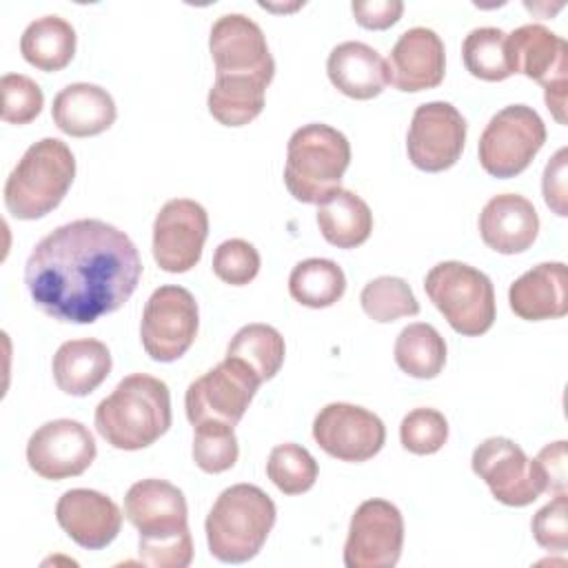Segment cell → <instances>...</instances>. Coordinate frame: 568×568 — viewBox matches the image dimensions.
<instances>
[{"label": "cell", "mask_w": 568, "mask_h": 568, "mask_svg": "<svg viewBox=\"0 0 568 568\" xmlns=\"http://www.w3.org/2000/svg\"><path fill=\"white\" fill-rule=\"evenodd\" d=\"M142 260L118 226L82 217L53 229L31 251L24 284L33 304L69 324H93L138 288Z\"/></svg>", "instance_id": "1"}, {"label": "cell", "mask_w": 568, "mask_h": 568, "mask_svg": "<svg viewBox=\"0 0 568 568\" xmlns=\"http://www.w3.org/2000/svg\"><path fill=\"white\" fill-rule=\"evenodd\" d=\"M124 517L138 528V555L151 568H186L193 561L184 493L166 479H140L124 495Z\"/></svg>", "instance_id": "2"}, {"label": "cell", "mask_w": 568, "mask_h": 568, "mask_svg": "<svg viewBox=\"0 0 568 568\" xmlns=\"http://www.w3.org/2000/svg\"><path fill=\"white\" fill-rule=\"evenodd\" d=\"M100 437L118 450H140L158 442L171 426L169 386L146 373L120 379L93 415Z\"/></svg>", "instance_id": "3"}, {"label": "cell", "mask_w": 568, "mask_h": 568, "mask_svg": "<svg viewBox=\"0 0 568 568\" xmlns=\"http://www.w3.org/2000/svg\"><path fill=\"white\" fill-rule=\"evenodd\" d=\"M275 517L277 508L260 486L235 484L224 488L204 521L211 555L224 564L253 559L268 539Z\"/></svg>", "instance_id": "4"}, {"label": "cell", "mask_w": 568, "mask_h": 568, "mask_svg": "<svg viewBox=\"0 0 568 568\" xmlns=\"http://www.w3.org/2000/svg\"><path fill=\"white\" fill-rule=\"evenodd\" d=\"M75 178V158L58 138L33 142L4 182V206L16 220H38L51 213Z\"/></svg>", "instance_id": "5"}, {"label": "cell", "mask_w": 568, "mask_h": 568, "mask_svg": "<svg viewBox=\"0 0 568 568\" xmlns=\"http://www.w3.org/2000/svg\"><path fill=\"white\" fill-rule=\"evenodd\" d=\"M348 164L346 135L331 124L311 122L295 129L286 144L284 184L297 202L317 204L339 186Z\"/></svg>", "instance_id": "6"}, {"label": "cell", "mask_w": 568, "mask_h": 568, "mask_svg": "<svg viewBox=\"0 0 568 568\" xmlns=\"http://www.w3.org/2000/svg\"><path fill=\"white\" fill-rule=\"evenodd\" d=\"M424 291L453 331L466 337L484 335L497 315L490 277L457 260L435 264L424 277Z\"/></svg>", "instance_id": "7"}, {"label": "cell", "mask_w": 568, "mask_h": 568, "mask_svg": "<svg viewBox=\"0 0 568 568\" xmlns=\"http://www.w3.org/2000/svg\"><path fill=\"white\" fill-rule=\"evenodd\" d=\"M546 142V124L532 106L508 104L497 111L479 135L477 155L493 178H515L528 169Z\"/></svg>", "instance_id": "8"}, {"label": "cell", "mask_w": 568, "mask_h": 568, "mask_svg": "<svg viewBox=\"0 0 568 568\" xmlns=\"http://www.w3.org/2000/svg\"><path fill=\"white\" fill-rule=\"evenodd\" d=\"M506 55L510 73L544 87V100L559 124H566V87H568V44L544 24H521L506 33Z\"/></svg>", "instance_id": "9"}, {"label": "cell", "mask_w": 568, "mask_h": 568, "mask_svg": "<svg viewBox=\"0 0 568 568\" xmlns=\"http://www.w3.org/2000/svg\"><path fill=\"white\" fill-rule=\"evenodd\" d=\"M260 384L262 379L246 362L226 355L217 366L189 384L184 395L186 417L193 426L202 422L235 426L244 417Z\"/></svg>", "instance_id": "10"}, {"label": "cell", "mask_w": 568, "mask_h": 568, "mask_svg": "<svg viewBox=\"0 0 568 568\" xmlns=\"http://www.w3.org/2000/svg\"><path fill=\"white\" fill-rule=\"evenodd\" d=\"M197 326L200 313L191 291L178 284H164L144 304L140 322L142 346L155 362H175L195 342Z\"/></svg>", "instance_id": "11"}, {"label": "cell", "mask_w": 568, "mask_h": 568, "mask_svg": "<svg viewBox=\"0 0 568 568\" xmlns=\"http://www.w3.org/2000/svg\"><path fill=\"white\" fill-rule=\"evenodd\" d=\"M404 546V517L386 499H366L351 517L344 544L346 568H393Z\"/></svg>", "instance_id": "12"}, {"label": "cell", "mask_w": 568, "mask_h": 568, "mask_svg": "<svg viewBox=\"0 0 568 568\" xmlns=\"http://www.w3.org/2000/svg\"><path fill=\"white\" fill-rule=\"evenodd\" d=\"M466 131L468 124L464 115L450 102H424L415 109L408 126V160L426 173L446 171L459 160L466 144Z\"/></svg>", "instance_id": "13"}, {"label": "cell", "mask_w": 568, "mask_h": 568, "mask_svg": "<svg viewBox=\"0 0 568 568\" xmlns=\"http://www.w3.org/2000/svg\"><path fill=\"white\" fill-rule=\"evenodd\" d=\"M313 439L326 455L359 464L382 450L386 426L375 413L357 404L333 402L315 415Z\"/></svg>", "instance_id": "14"}, {"label": "cell", "mask_w": 568, "mask_h": 568, "mask_svg": "<svg viewBox=\"0 0 568 568\" xmlns=\"http://www.w3.org/2000/svg\"><path fill=\"white\" fill-rule=\"evenodd\" d=\"M206 235V209L195 200L173 197L153 222V260L166 273H186L200 262Z\"/></svg>", "instance_id": "15"}, {"label": "cell", "mask_w": 568, "mask_h": 568, "mask_svg": "<svg viewBox=\"0 0 568 568\" xmlns=\"http://www.w3.org/2000/svg\"><path fill=\"white\" fill-rule=\"evenodd\" d=\"M91 430L75 419H51L38 426L27 442L29 468L42 479H67L82 475L95 459Z\"/></svg>", "instance_id": "16"}, {"label": "cell", "mask_w": 568, "mask_h": 568, "mask_svg": "<svg viewBox=\"0 0 568 568\" xmlns=\"http://www.w3.org/2000/svg\"><path fill=\"white\" fill-rule=\"evenodd\" d=\"M209 51L215 75H251L268 84L275 75V60L266 36L260 24L244 13H224L213 22Z\"/></svg>", "instance_id": "17"}, {"label": "cell", "mask_w": 568, "mask_h": 568, "mask_svg": "<svg viewBox=\"0 0 568 568\" xmlns=\"http://www.w3.org/2000/svg\"><path fill=\"white\" fill-rule=\"evenodd\" d=\"M473 473L486 481L493 497L506 506H528L541 488L524 448L508 437L484 439L470 457Z\"/></svg>", "instance_id": "18"}, {"label": "cell", "mask_w": 568, "mask_h": 568, "mask_svg": "<svg viewBox=\"0 0 568 568\" xmlns=\"http://www.w3.org/2000/svg\"><path fill=\"white\" fill-rule=\"evenodd\" d=\"M388 80L397 91L417 93L442 84L446 73V51L442 38L428 27L406 29L386 60Z\"/></svg>", "instance_id": "19"}, {"label": "cell", "mask_w": 568, "mask_h": 568, "mask_svg": "<svg viewBox=\"0 0 568 568\" xmlns=\"http://www.w3.org/2000/svg\"><path fill=\"white\" fill-rule=\"evenodd\" d=\"M60 528L84 550L106 548L122 528V510L104 493L71 488L55 504Z\"/></svg>", "instance_id": "20"}, {"label": "cell", "mask_w": 568, "mask_h": 568, "mask_svg": "<svg viewBox=\"0 0 568 568\" xmlns=\"http://www.w3.org/2000/svg\"><path fill=\"white\" fill-rule=\"evenodd\" d=\"M539 233V215L530 200L517 193L493 195L479 213L484 244L501 255L524 253Z\"/></svg>", "instance_id": "21"}, {"label": "cell", "mask_w": 568, "mask_h": 568, "mask_svg": "<svg viewBox=\"0 0 568 568\" xmlns=\"http://www.w3.org/2000/svg\"><path fill=\"white\" fill-rule=\"evenodd\" d=\"M510 311L526 322L557 320L568 313V273L564 262H541L508 288Z\"/></svg>", "instance_id": "22"}, {"label": "cell", "mask_w": 568, "mask_h": 568, "mask_svg": "<svg viewBox=\"0 0 568 568\" xmlns=\"http://www.w3.org/2000/svg\"><path fill=\"white\" fill-rule=\"evenodd\" d=\"M326 73L333 87L353 100H371L390 84L386 60L357 40H346L331 49Z\"/></svg>", "instance_id": "23"}, {"label": "cell", "mask_w": 568, "mask_h": 568, "mask_svg": "<svg viewBox=\"0 0 568 568\" xmlns=\"http://www.w3.org/2000/svg\"><path fill=\"white\" fill-rule=\"evenodd\" d=\"M118 109L111 93L91 82H73L58 91L51 106L55 126L73 138H89L115 122Z\"/></svg>", "instance_id": "24"}, {"label": "cell", "mask_w": 568, "mask_h": 568, "mask_svg": "<svg viewBox=\"0 0 568 568\" xmlns=\"http://www.w3.org/2000/svg\"><path fill=\"white\" fill-rule=\"evenodd\" d=\"M111 366V351L104 342L93 337L60 344L51 362L55 386L73 397L93 393L109 377Z\"/></svg>", "instance_id": "25"}, {"label": "cell", "mask_w": 568, "mask_h": 568, "mask_svg": "<svg viewBox=\"0 0 568 568\" xmlns=\"http://www.w3.org/2000/svg\"><path fill=\"white\" fill-rule=\"evenodd\" d=\"M317 226L328 244L337 248H355L368 240L373 231V213L357 193L337 186L317 202Z\"/></svg>", "instance_id": "26"}, {"label": "cell", "mask_w": 568, "mask_h": 568, "mask_svg": "<svg viewBox=\"0 0 568 568\" xmlns=\"http://www.w3.org/2000/svg\"><path fill=\"white\" fill-rule=\"evenodd\" d=\"M20 53L40 71H60L75 55V29L60 16L36 18L22 31Z\"/></svg>", "instance_id": "27"}, {"label": "cell", "mask_w": 568, "mask_h": 568, "mask_svg": "<svg viewBox=\"0 0 568 568\" xmlns=\"http://www.w3.org/2000/svg\"><path fill=\"white\" fill-rule=\"evenodd\" d=\"M268 82L251 75H215L209 91V113L224 126H244L264 109Z\"/></svg>", "instance_id": "28"}, {"label": "cell", "mask_w": 568, "mask_h": 568, "mask_svg": "<svg viewBox=\"0 0 568 568\" xmlns=\"http://www.w3.org/2000/svg\"><path fill=\"white\" fill-rule=\"evenodd\" d=\"M393 355L406 375L417 379H433L444 371L446 342L435 326L415 322L399 331Z\"/></svg>", "instance_id": "29"}, {"label": "cell", "mask_w": 568, "mask_h": 568, "mask_svg": "<svg viewBox=\"0 0 568 568\" xmlns=\"http://www.w3.org/2000/svg\"><path fill=\"white\" fill-rule=\"evenodd\" d=\"M346 291L342 266L326 257H308L293 266L288 275V293L308 308L333 306Z\"/></svg>", "instance_id": "30"}, {"label": "cell", "mask_w": 568, "mask_h": 568, "mask_svg": "<svg viewBox=\"0 0 568 568\" xmlns=\"http://www.w3.org/2000/svg\"><path fill=\"white\" fill-rule=\"evenodd\" d=\"M226 355L246 362L262 382H268L280 373L284 364L286 346L277 328L253 322L242 326L233 335V339L226 346Z\"/></svg>", "instance_id": "31"}, {"label": "cell", "mask_w": 568, "mask_h": 568, "mask_svg": "<svg viewBox=\"0 0 568 568\" xmlns=\"http://www.w3.org/2000/svg\"><path fill=\"white\" fill-rule=\"evenodd\" d=\"M462 60L470 75L486 82H501L510 73L506 33L497 27H477L462 42Z\"/></svg>", "instance_id": "32"}, {"label": "cell", "mask_w": 568, "mask_h": 568, "mask_svg": "<svg viewBox=\"0 0 568 568\" xmlns=\"http://www.w3.org/2000/svg\"><path fill=\"white\" fill-rule=\"evenodd\" d=\"M359 304L364 313L379 324L419 313V302L415 300L413 288L406 280L395 275H379L371 280L359 293Z\"/></svg>", "instance_id": "33"}, {"label": "cell", "mask_w": 568, "mask_h": 568, "mask_svg": "<svg viewBox=\"0 0 568 568\" xmlns=\"http://www.w3.org/2000/svg\"><path fill=\"white\" fill-rule=\"evenodd\" d=\"M315 457L300 444L286 442L271 450L266 462V475L284 495H302L313 488L317 479Z\"/></svg>", "instance_id": "34"}, {"label": "cell", "mask_w": 568, "mask_h": 568, "mask_svg": "<svg viewBox=\"0 0 568 568\" xmlns=\"http://www.w3.org/2000/svg\"><path fill=\"white\" fill-rule=\"evenodd\" d=\"M193 462L204 473H224L235 466L240 446L233 426L220 422H202L193 426Z\"/></svg>", "instance_id": "35"}, {"label": "cell", "mask_w": 568, "mask_h": 568, "mask_svg": "<svg viewBox=\"0 0 568 568\" xmlns=\"http://www.w3.org/2000/svg\"><path fill=\"white\" fill-rule=\"evenodd\" d=\"M448 439V422L435 408H413L399 424V442L413 455H433Z\"/></svg>", "instance_id": "36"}, {"label": "cell", "mask_w": 568, "mask_h": 568, "mask_svg": "<svg viewBox=\"0 0 568 568\" xmlns=\"http://www.w3.org/2000/svg\"><path fill=\"white\" fill-rule=\"evenodd\" d=\"M2 109L0 115L9 124H29L44 106L42 89L36 80L22 73H4L0 80Z\"/></svg>", "instance_id": "37"}, {"label": "cell", "mask_w": 568, "mask_h": 568, "mask_svg": "<svg viewBox=\"0 0 568 568\" xmlns=\"http://www.w3.org/2000/svg\"><path fill=\"white\" fill-rule=\"evenodd\" d=\"M260 253L257 248L242 240V237H231V240H224L215 253H213V273L231 284V286H244L248 282L255 280V275L260 273Z\"/></svg>", "instance_id": "38"}, {"label": "cell", "mask_w": 568, "mask_h": 568, "mask_svg": "<svg viewBox=\"0 0 568 568\" xmlns=\"http://www.w3.org/2000/svg\"><path fill=\"white\" fill-rule=\"evenodd\" d=\"M535 541L552 552H564L568 546V497L566 493H557L546 506H541L532 521Z\"/></svg>", "instance_id": "39"}, {"label": "cell", "mask_w": 568, "mask_h": 568, "mask_svg": "<svg viewBox=\"0 0 568 568\" xmlns=\"http://www.w3.org/2000/svg\"><path fill=\"white\" fill-rule=\"evenodd\" d=\"M532 473L537 477V484L541 493H566L568 486V473H566V442H552L546 444L535 459H530Z\"/></svg>", "instance_id": "40"}, {"label": "cell", "mask_w": 568, "mask_h": 568, "mask_svg": "<svg viewBox=\"0 0 568 568\" xmlns=\"http://www.w3.org/2000/svg\"><path fill=\"white\" fill-rule=\"evenodd\" d=\"M566 164H568V149H559L550 162L544 169V178H541V193H544V202L548 204V209H552V213H557L559 217L568 215V204H566Z\"/></svg>", "instance_id": "41"}, {"label": "cell", "mask_w": 568, "mask_h": 568, "mask_svg": "<svg viewBox=\"0 0 568 568\" xmlns=\"http://www.w3.org/2000/svg\"><path fill=\"white\" fill-rule=\"evenodd\" d=\"M351 11L355 16V22L364 29H388L393 27L404 11L402 0H353Z\"/></svg>", "instance_id": "42"}]
</instances>
